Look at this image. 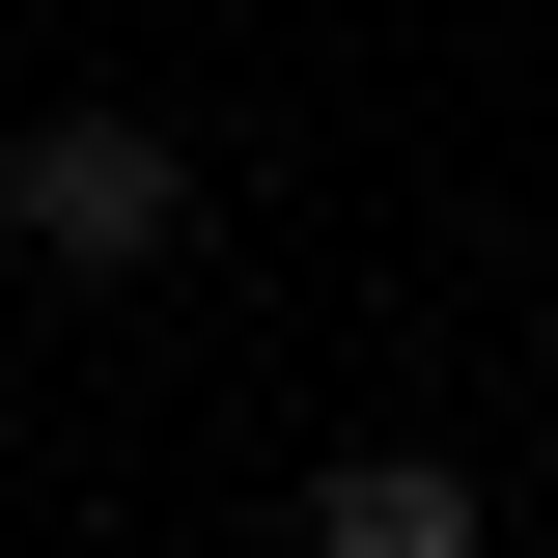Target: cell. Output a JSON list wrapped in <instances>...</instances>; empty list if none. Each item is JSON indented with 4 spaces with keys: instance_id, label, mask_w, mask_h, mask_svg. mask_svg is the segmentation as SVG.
I'll return each instance as SVG.
<instances>
[{
    "instance_id": "obj_1",
    "label": "cell",
    "mask_w": 558,
    "mask_h": 558,
    "mask_svg": "<svg viewBox=\"0 0 558 558\" xmlns=\"http://www.w3.org/2000/svg\"><path fill=\"white\" fill-rule=\"evenodd\" d=\"M196 252V140L168 112H28L0 140V279H168Z\"/></svg>"
},
{
    "instance_id": "obj_2",
    "label": "cell",
    "mask_w": 558,
    "mask_h": 558,
    "mask_svg": "<svg viewBox=\"0 0 558 558\" xmlns=\"http://www.w3.org/2000/svg\"><path fill=\"white\" fill-rule=\"evenodd\" d=\"M502 502L447 475V447H336V475H307V558H475Z\"/></svg>"
}]
</instances>
